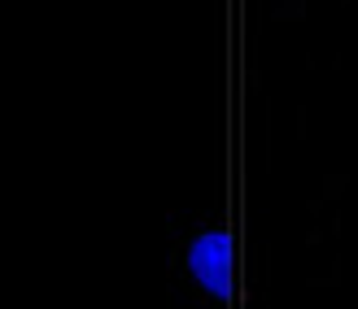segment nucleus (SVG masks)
<instances>
[{"label":"nucleus","mask_w":358,"mask_h":309,"mask_svg":"<svg viewBox=\"0 0 358 309\" xmlns=\"http://www.w3.org/2000/svg\"><path fill=\"white\" fill-rule=\"evenodd\" d=\"M188 270L210 296H227V287H231V240L223 231L196 235L192 248H188Z\"/></svg>","instance_id":"1"}]
</instances>
